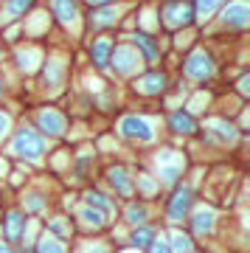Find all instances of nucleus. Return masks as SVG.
<instances>
[{"mask_svg":"<svg viewBox=\"0 0 250 253\" xmlns=\"http://www.w3.org/2000/svg\"><path fill=\"white\" fill-rule=\"evenodd\" d=\"M9 155L31 166H42L48 158V141L31 124H20L9 135Z\"/></svg>","mask_w":250,"mask_h":253,"instance_id":"obj_1","label":"nucleus"},{"mask_svg":"<svg viewBox=\"0 0 250 253\" xmlns=\"http://www.w3.org/2000/svg\"><path fill=\"white\" fill-rule=\"evenodd\" d=\"M149 163H152L155 180L161 183V191H169V189H174L177 183H183V174H186V169H188L186 152H180L174 146H161V149H155Z\"/></svg>","mask_w":250,"mask_h":253,"instance_id":"obj_2","label":"nucleus"},{"mask_svg":"<svg viewBox=\"0 0 250 253\" xmlns=\"http://www.w3.org/2000/svg\"><path fill=\"white\" fill-rule=\"evenodd\" d=\"M116 135L126 144L149 146L158 141V118L143 116V113H124L116 121Z\"/></svg>","mask_w":250,"mask_h":253,"instance_id":"obj_3","label":"nucleus"},{"mask_svg":"<svg viewBox=\"0 0 250 253\" xmlns=\"http://www.w3.org/2000/svg\"><path fill=\"white\" fill-rule=\"evenodd\" d=\"M197 206V194L188 183H177L174 189H169V197L163 203V217L169 228H180L188 219L191 208Z\"/></svg>","mask_w":250,"mask_h":253,"instance_id":"obj_4","label":"nucleus"},{"mask_svg":"<svg viewBox=\"0 0 250 253\" xmlns=\"http://www.w3.org/2000/svg\"><path fill=\"white\" fill-rule=\"evenodd\" d=\"M45 138V141H59V138L68 135V126H71V118L65 116L59 107H37L34 110V124H31Z\"/></svg>","mask_w":250,"mask_h":253,"instance_id":"obj_5","label":"nucleus"},{"mask_svg":"<svg viewBox=\"0 0 250 253\" xmlns=\"http://www.w3.org/2000/svg\"><path fill=\"white\" fill-rule=\"evenodd\" d=\"M200 135H203V144H208V146H236L245 132L233 121H228L222 116H214L206 121V129Z\"/></svg>","mask_w":250,"mask_h":253,"instance_id":"obj_6","label":"nucleus"},{"mask_svg":"<svg viewBox=\"0 0 250 253\" xmlns=\"http://www.w3.org/2000/svg\"><path fill=\"white\" fill-rule=\"evenodd\" d=\"M183 76H186L188 82H197V84L211 82L216 76L214 56L208 54L206 48H194V51L186 56V62H183Z\"/></svg>","mask_w":250,"mask_h":253,"instance_id":"obj_7","label":"nucleus"},{"mask_svg":"<svg viewBox=\"0 0 250 253\" xmlns=\"http://www.w3.org/2000/svg\"><path fill=\"white\" fill-rule=\"evenodd\" d=\"M216 208L208 206V203H200V206L191 208V214H188L186 225H188V234L194 236V239H208V236H214L216 231Z\"/></svg>","mask_w":250,"mask_h":253,"instance_id":"obj_8","label":"nucleus"},{"mask_svg":"<svg viewBox=\"0 0 250 253\" xmlns=\"http://www.w3.org/2000/svg\"><path fill=\"white\" fill-rule=\"evenodd\" d=\"M110 68H113L116 76H121V79H135V76L141 73V68H143V59H141V54H138L129 42H124V45L113 48Z\"/></svg>","mask_w":250,"mask_h":253,"instance_id":"obj_9","label":"nucleus"},{"mask_svg":"<svg viewBox=\"0 0 250 253\" xmlns=\"http://www.w3.org/2000/svg\"><path fill=\"white\" fill-rule=\"evenodd\" d=\"M104 177H107V186H110V191H113L116 197H121V200H132L135 197V172L129 169V166L113 163V166H107Z\"/></svg>","mask_w":250,"mask_h":253,"instance_id":"obj_10","label":"nucleus"},{"mask_svg":"<svg viewBox=\"0 0 250 253\" xmlns=\"http://www.w3.org/2000/svg\"><path fill=\"white\" fill-rule=\"evenodd\" d=\"M132 90L138 93V96H143V99L163 96V93L169 90V76H166V71H161V68H152V71H146V73H138V76L132 79Z\"/></svg>","mask_w":250,"mask_h":253,"instance_id":"obj_11","label":"nucleus"},{"mask_svg":"<svg viewBox=\"0 0 250 253\" xmlns=\"http://www.w3.org/2000/svg\"><path fill=\"white\" fill-rule=\"evenodd\" d=\"M65 62L59 56H51V59H42V68H40V82H42V90L56 96V93L65 87Z\"/></svg>","mask_w":250,"mask_h":253,"instance_id":"obj_12","label":"nucleus"},{"mask_svg":"<svg viewBox=\"0 0 250 253\" xmlns=\"http://www.w3.org/2000/svg\"><path fill=\"white\" fill-rule=\"evenodd\" d=\"M191 20H194L191 3H186V0H166L163 3V26L166 28L180 31V28L191 26Z\"/></svg>","mask_w":250,"mask_h":253,"instance_id":"obj_13","label":"nucleus"},{"mask_svg":"<svg viewBox=\"0 0 250 253\" xmlns=\"http://www.w3.org/2000/svg\"><path fill=\"white\" fill-rule=\"evenodd\" d=\"M166 129H169L174 138H194L200 132V121L197 116L186 113L183 107H174L169 110V116H166Z\"/></svg>","mask_w":250,"mask_h":253,"instance_id":"obj_14","label":"nucleus"},{"mask_svg":"<svg viewBox=\"0 0 250 253\" xmlns=\"http://www.w3.org/2000/svg\"><path fill=\"white\" fill-rule=\"evenodd\" d=\"M26 222H28V217L20 211V208H6L3 217H0V239L9 242V245H20Z\"/></svg>","mask_w":250,"mask_h":253,"instance_id":"obj_15","label":"nucleus"},{"mask_svg":"<svg viewBox=\"0 0 250 253\" xmlns=\"http://www.w3.org/2000/svg\"><path fill=\"white\" fill-rule=\"evenodd\" d=\"M73 217H76V225L84 231V234H101V231H107L110 228V219L104 211H98V208H90L82 203L76 211H73Z\"/></svg>","mask_w":250,"mask_h":253,"instance_id":"obj_16","label":"nucleus"},{"mask_svg":"<svg viewBox=\"0 0 250 253\" xmlns=\"http://www.w3.org/2000/svg\"><path fill=\"white\" fill-rule=\"evenodd\" d=\"M121 219H124L129 228L135 225H146L149 219H152V206L146 203V200H126L124 211H121Z\"/></svg>","mask_w":250,"mask_h":253,"instance_id":"obj_17","label":"nucleus"},{"mask_svg":"<svg viewBox=\"0 0 250 253\" xmlns=\"http://www.w3.org/2000/svg\"><path fill=\"white\" fill-rule=\"evenodd\" d=\"M129 45L141 54V59L143 62H149V65H155L158 59H161V45L155 42V37L152 34H146V31H138V34L132 37V42Z\"/></svg>","mask_w":250,"mask_h":253,"instance_id":"obj_18","label":"nucleus"},{"mask_svg":"<svg viewBox=\"0 0 250 253\" xmlns=\"http://www.w3.org/2000/svg\"><path fill=\"white\" fill-rule=\"evenodd\" d=\"M20 211L26 214V217H40V214H45L48 211V197H45L42 191L37 189H28L20 194Z\"/></svg>","mask_w":250,"mask_h":253,"instance_id":"obj_19","label":"nucleus"},{"mask_svg":"<svg viewBox=\"0 0 250 253\" xmlns=\"http://www.w3.org/2000/svg\"><path fill=\"white\" fill-rule=\"evenodd\" d=\"M113 48L116 42L110 37H98L90 42V59L96 65V71H110V56H113Z\"/></svg>","mask_w":250,"mask_h":253,"instance_id":"obj_20","label":"nucleus"},{"mask_svg":"<svg viewBox=\"0 0 250 253\" xmlns=\"http://www.w3.org/2000/svg\"><path fill=\"white\" fill-rule=\"evenodd\" d=\"M155 236H158V228L152 222H146V225H135L129 228V236H126V248H132V251H146L149 245L155 242Z\"/></svg>","mask_w":250,"mask_h":253,"instance_id":"obj_21","label":"nucleus"},{"mask_svg":"<svg viewBox=\"0 0 250 253\" xmlns=\"http://www.w3.org/2000/svg\"><path fill=\"white\" fill-rule=\"evenodd\" d=\"M82 203L90 208H98V211H104L107 217H116V200H113V194H107V191L101 189H87L84 194H82Z\"/></svg>","mask_w":250,"mask_h":253,"instance_id":"obj_22","label":"nucleus"},{"mask_svg":"<svg viewBox=\"0 0 250 253\" xmlns=\"http://www.w3.org/2000/svg\"><path fill=\"white\" fill-rule=\"evenodd\" d=\"M14 62H17V68L26 76H31V73H37L40 68H42V51L40 48H17L14 51Z\"/></svg>","mask_w":250,"mask_h":253,"instance_id":"obj_23","label":"nucleus"},{"mask_svg":"<svg viewBox=\"0 0 250 253\" xmlns=\"http://www.w3.org/2000/svg\"><path fill=\"white\" fill-rule=\"evenodd\" d=\"M161 197V183L155 180L152 172H138L135 174V200H155Z\"/></svg>","mask_w":250,"mask_h":253,"instance_id":"obj_24","label":"nucleus"},{"mask_svg":"<svg viewBox=\"0 0 250 253\" xmlns=\"http://www.w3.org/2000/svg\"><path fill=\"white\" fill-rule=\"evenodd\" d=\"M166 242H169L171 253H194L197 251V239L188 231H183V228H169Z\"/></svg>","mask_w":250,"mask_h":253,"instance_id":"obj_25","label":"nucleus"},{"mask_svg":"<svg viewBox=\"0 0 250 253\" xmlns=\"http://www.w3.org/2000/svg\"><path fill=\"white\" fill-rule=\"evenodd\" d=\"M248 20H250V11H248V3H245V0H236V3H231V6L222 11V23L228 28H245Z\"/></svg>","mask_w":250,"mask_h":253,"instance_id":"obj_26","label":"nucleus"},{"mask_svg":"<svg viewBox=\"0 0 250 253\" xmlns=\"http://www.w3.org/2000/svg\"><path fill=\"white\" fill-rule=\"evenodd\" d=\"M42 231H48L51 236L62 239V242H68V239L73 236V231H76V225L71 222V217H65V214H54V217H48V222H45Z\"/></svg>","mask_w":250,"mask_h":253,"instance_id":"obj_27","label":"nucleus"},{"mask_svg":"<svg viewBox=\"0 0 250 253\" xmlns=\"http://www.w3.org/2000/svg\"><path fill=\"white\" fill-rule=\"evenodd\" d=\"M31 253H71V248H68V242H62V239L51 236L48 231H42V234L37 236V242H34V248H31Z\"/></svg>","mask_w":250,"mask_h":253,"instance_id":"obj_28","label":"nucleus"},{"mask_svg":"<svg viewBox=\"0 0 250 253\" xmlns=\"http://www.w3.org/2000/svg\"><path fill=\"white\" fill-rule=\"evenodd\" d=\"M51 9H54L56 20L62 26H73L79 20V9H76V0H51Z\"/></svg>","mask_w":250,"mask_h":253,"instance_id":"obj_29","label":"nucleus"},{"mask_svg":"<svg viewBox=\"0 0 250 253\" xmlns=\"http://www.w3.org/2000/svg\"><path fill=\"white\" fill-rule=\"evenodd\" d=\"M31 6H34V0H6V6L0 9V20L3 23H11V20L23 17Z\"/></svg>","mask_w":250,"mask_h":253,"instance_id":"obj_30","label":"nucleus"},{"mask_svg":"<svg viewBox=\"0 0 250 253\" xmlns=\"http://www.w3.org/2000/svg\"><path fill=\"white\" fill-rule=\"evenodd\" d=\"M118 23V9L116 6H107V9H96L93 11V17H90V26L101 31V28H110Z\"/></svg>","mask_w":250,"mask_h":253,"instance_id":"obj_31","label":"nucleus"},{"mask_svg":"<svg viewBox=\"0 0 250 253\" xmlns=\"http://www.w3.org/2000/svg\"><path fill=\"white\" fill-rule=\"evenodd\" d=\"M96 161V152H79L76 158L71 161L73 166V177L76 180H87V174H90V163Z\"/></svg>","mask_w":250,"mask_h":253,"instance_id":"obj_32","label":"nucleus"},{"mask_svg":"<svg viewBox=\"0 0 250 253\" xmlns=\"http://www.w3.org/2000/svg\"><path fill=\"white\" fill-rule=\"evenodd\" d=\"M11 129H14V116H11L9 110L0 107V144L11 135Z\"/></svg>","mask_w":250,"mask_h":253,"instance_id":"obj_33","label":"nucleus"},{"mask_svg":"<svg viewBox=\"0 0 250 253\" xmlns=\"http://www.w3.org/2000/svg\"><path fill=\"white\" fill-rule=\"evenodd\" d=\"M219 6H222V0H197V14L206 20V17H211Z\"/></svg>","mask_w":250,"mask_h":253,"instance_id":"obj_34","label":"nucleus"},{"mask_svg":"<svg viewBox=\"0 0 250 253\" xmlns=\"http://www.w3.org/2000/svg\"><path fill=\"white\" fill-rule=\"evenodd\" d=\"M203 104H208V93H206V90L197 93V96H194L191 101H188V104H186L183 110H186V113H191V116H197V113H203Z\"/></svg>","mask_w":250,"mask_h":253,"instance_id":"obj_35","label":"nucleus"},{"mask_svg":"<svg viewBox=\"0 0 250 253\" xmlns=\"http://www.w3.org/2000/svg\"><path fill=\"white\" fill-rule=\"evenodd\" d=\"M45 28H48V17H45V14H37L31 23L23 26V31H26V34H40V31H45Z\"/></svg>","mask_w":250,"mask_h":253,"instance_id":"obj_36","label":"nucleus"},{"mask_svg":"<svg viewBox=\"0 0 250 253\" xmlns=\"http://www.w3.org/2000/svg\"><path fill=\"white\" fill-rule=\"evenodd\" d=\"M143 253H171V251H169V242H166V236L158 234V236H155V242L149 245V248H146Z\"/></svg>","mask_w":250,"mask_h":253,"instance_id":"obj_37","label":"nucleus"},{"mask_svg":"<svg viewBox=\"0 0 250 253\" xmlns=\"http://www.w3.org/2000/svg\"><path fill=\"white\" fill-rule=\"evenodd\" d=\"M248 84H250V76H248V73H242V76H239V82H236V90H239V96H242V99H245V96L250 93V87H248Z\"/></svg>","mask_w":250,"mask_h":253,"instance_id":"obj_38","label":"nucleus"},{"mask_svg":"<svg viewBox=\"0 0 250 253\" xmlns=\"http://www.w3.org/2000/svg\"><path fill=\"white\" fill-rule=\"evenodd\" d=\"M14 251H17L14 245H9V242H3V239H0V253H14Z\"/></svg>","mask_w":250,"mask_h":253,"instance_id":"obj_39","label":"nucleus"},{"mask_svg":"<svg viewBox=\"0 0 250 253\" xmlns=\"http://www.w3.org/2000/svg\"><path fill=\"white\" fill-rule=\"evenodd\" d=\"M3 96H6V79L0 76V99H3Z\"/></svg>","mask_w":250,"mask_h":253,"instance_id":"obj_40","label":"nucleus"},{"mask_svg":"<svg viewBox=\"0 0 250 253\" xmlns=\"http://www.w3.org/2000/svg\"><path fill=\"white\" fill-rule=\"evenodd\" d=\"M90 6H104V3H110V0H87Z\"/></svg>","mask_w":250,"mask_h":253,"instance_id":"obj_41","label":"nucleus"},{"mask_svg":"<svg viewBox=\"0 0 250 253\" xmlns=\"http://www.w3.org/2000/svg\"><path fill=\"white\" fill-rule=\"evenodd\" d=\"M14 253H31V251H26V248H17V251H14Z\"/></svg>","mask_w":250,"mask_h":253,"instance_id":"obj_42","label":"nucleus"},{"mask_svg":"<svg viewBox=\"0 0 250 253\" xmlns=\"http://www.w3.org/2000/svg\"><path fill=\"white\" fill-rule=\"evenodd\" d=\"M194 253H200V251H194Z\"/></svg>","mask_w":250,"mask_h":253,"instance_id":"obj_43","label":"nucleus"}]
</instances>
